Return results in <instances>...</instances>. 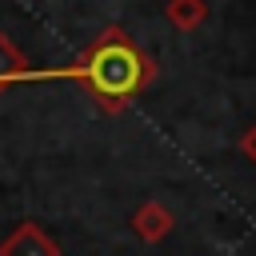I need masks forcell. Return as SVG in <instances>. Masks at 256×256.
Returning a JSON list of instances; mask_svg holds the SVG:
<instances>
[{"instance_id":"6da1fadb","label":"cell","mask_w":256,"mask_h":256,"mask_svg":"<svg viewBox=\"0 0 256 256\" xmlns=\"http://www.w3.org/2000/svg\"><path fill=\"white\" fill-rule=\"evenodd\" d=\"M40 80H72L96 100L100 112L120 116V112H128L136 104V96H144L156 84V60L120 24H108L72 64L32 68L24 84H40Z\"/></svg>"},{"instance_id":"7a4b0ae2","label":"cell","mask_w":256,"mask_h":256,"mask_svg":"<svg viewBox=\"0 0 256 256\" xmlns=\"http://www.w3.org/2000/svg\"><path fill=\"white\" fill-rule=\"evenodd\" d=\"M0 256H60V244L36 220H24L0 240Z\"/></svg>"},{"instance_id":"3957f363","label":"cell","mask_w":256,"mask_h":256,"mask_svg":"<svg viewBox=\"0 0 256 256\" xmlns=\"http://www.w3.org/2000/svg\"><path fill=\"white\" fill-rule=\"evenodd\" d=\"M172 228H176V216H172L168 204H160V200H144V204L132 212V232H136L144 244H160Z\"/></svg>"},{"instance_id":"277c9868","label":"cell","mask_w":256,"mask_h":256,"mask_svg":"<svg viewBox=\"0 0 256 256\" xmlns=\"http://www.w3.org/2000/svg\"><path fill=\"white\" fill-rule=\"evenodd\" d=\"M28 72H32V60L8 40V32H0V96L8 92V88H16V84H24L28 80Z\"/></svg>"},{"instance_id":"5b68a950","label":"cell","mask_w":256,"mask_h":256,"mask_svg":"<svg viewBox=\"0 0 256 256\" xmlns=\"http://www.w3.org/2000/svg\"><path fill=\"white\" fill-rule=\"evenodd\" d=\"M164 20L180 32H196L208 20V0H168L164 4Z\"/></svg>"},{"instance_id":"8992f818","label":"cell","mask_w":256,"mask_h":256,"mask_svg":"<svg viewBox=\"0 0 256 256\" xmlns=\"http://www.w3.org/2000/svg\"><path fill=\"white\" fill-rule=\"evenodd\" d=\"M240 152H244V156H248V160L256 164V124H252V128H248V132L240 136Z\"/></svg>"}]
</instances>
